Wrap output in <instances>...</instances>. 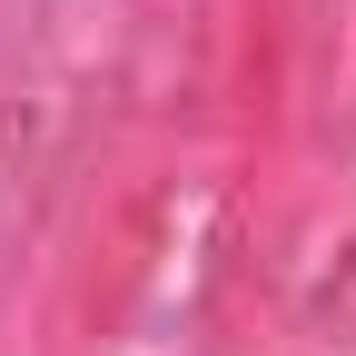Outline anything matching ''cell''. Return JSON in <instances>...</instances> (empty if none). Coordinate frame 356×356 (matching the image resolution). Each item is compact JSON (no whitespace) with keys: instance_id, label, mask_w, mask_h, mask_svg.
Wrapping results in <instances>:
<instances>
[]
</instances>
